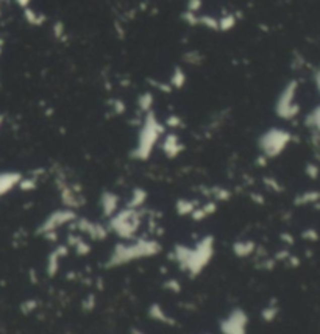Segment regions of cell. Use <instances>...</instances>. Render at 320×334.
<instances>
[{"label":"cell","instance_id":"d4e9b609","mask_svg":"<svg viewBox=\"0 0 320 334\" xmlns=\"http://www.w3.org/2000/svg\"><path fill=\"white\" fill-rule=\"evenodd\" d=\"M25 18L27 21L31 24V25H42L44 21H45V16L42 13H36V11H31L28 8H25Z\"/></svg>","mask_w":320,"mask_h":334},{"label":"cell","instance_id":"4dcf8cb0","mask_svg":"<svg viewBox=\"0 0 320 334\" xmlns=\"http://www.w3.org/2000/svg\"><path fill=\"white\" fill-rule=\"evenodd\" d=\"M303 237L315 241L317 239V233H315V230H305V231H303Z\"/></svg>","mask_w":320,"mask_h":334},{"label":"cell","instance_id":"836d02e7","mask_svg":"<svg viewBox=\"0 0 320 334\" xmlns=\"http://www.w3.org/2000/svg\"><path fill=\"white\" fill-rule=\"evenodd\" d=\"M132 334H146V332L141 331V329H138V328H135V329H132Z\"/></svg>","mask_w":320,"mask_h":334},{"label":"cell","instance_id":"7c38bea8","mask_svg":"<svg viewBox=\"0 0 320 334\" xmlns=\"http://www.w3.org/2000/svg\"><path fill=\"white\" fill-rule=\"evenodd\" d=\"M68 254V247L66 245H59L56 248H53L49 256H47V262H45V267H47V274H49L50 277H55L58 269L61 265V261L66 258Z\"/></svg>","mask_w":320,"mask_h":334},{"label":"cell","instance_id":"484cf974","mask_svg":"<svg viewBox=\"0 0 320 334\" xmlns=\"http://www.w3.org/2000/svg\"><path fill=\"white\" fill-rule=\"evenodd\" d=\"M72 242H74L72 247L78 254H86L91 250V247L85 242L83 237H72Z\"/></svg>","mask_w":320,"mask_h":334},{"label":"cell","instance_id":"f1b7e54d","mask_svg":"<svg viewBox=\"0 0 320 334\" xmlns=\"http://www.w3.org/2000/svg\"><path fill=\"white\" fill-rule=\"evenodd\" d=\"M306 173L309 175L311 178H317V177H318V167H317L315 164H308Z\"/></svg>","mask_w":320,"mask_h":334},{"label":"cell","instance_id":"4316f807","mask_svg":"<svg viewBox=\"0 0 320 334\" xmlns=\"http://www.w3.org/2000/svg\"><path fill=\"white\" fill-rule=\"evenodd\" d=\"M181 123H183V122H181V119H180L178 116H169L164 125L172 126V128H178V126H181Z\"/></svg>","mask_w":320,"mask_h":334},{"label":"cell","instance_id":"9c48e42d","mask_svg":"<svg viewBox=\"0 0 320 334\" xmlns=\"http://www.w3.org/2000/svg\"><path fill=\"white\" fill-rule=\"evenodd\" d=\"M159 149L161 152L167 156V158H177L181 155V152L184 150V146L180 139V136L177 133H164V136L161 138V142H159Z\"/></svg>","mask_w":320,"mask_h":334},{"label":"cell","instance_id":"cb8c5ba5","mask_svg":"<svg viewBox=\"0 0 320 334\" xmlns=\"http://www.w3.org/2000/svg\"><path fill=\"white\" fill-rule=\"evenodd\" d=\"M217 22H219V30L228 31L236 25V18H234L233 13H227V14H223Z\"/></svg>","mask_w":320,"mask_h":334},{"label":"cell","instance_id":"44dd1931","mask_svg":"<svg viewBox=\"0 0 320 334\" xmlns=\"http://www.w3.org/2000/svg\"><path fill=\"white\" fill-rule=\"evenodd\" d=\"M196 208H197V203L192 200H187V198H181L177 202V205H175V210H177L178 216H190Z\"/></svg>","mask_w":320,"mask_h":334},{"label":"cell","instance_id":"d6a6232c","mask_svg":"<svg viewBox=\"0 0 320 334\" xmlns=\"http://www.w3.org/2000/svg\"><path fill=\"white\" fill-rule=\"evenodd\" d=\"M16 2H18L19 7H22V8H28V5H30L31 0H16Z\"/></svg>","mask_w":320,"mask_h":334},{"label":"cell","instance_id":"3957f363","mask_svg":"<svg viewBox=\"0 0 320 334\" xmlns=\"http://www.w3.org/2000/svg\"><path fill=\"white\" fill-rule=\"evenodd\" d=\"M164 133L166 125L156 117L153 111H149V113L144 114L136 138V146L132 152V158L138 161H147L159 146Z\"/></svg>","mask_w":320,"mask_h":334},{"label":"cell","instance_id":"5b68a950","mask_svg":"<svg viewBox=\"0 0 320 334\" xmlns=\"http://www.w3.org/2000/svg\"><path fill=\"white\" fill-rule=\"evenodd\" d=\"M292 142V133L281 126H270L258 138V149L266 160H274L283 155Z\"/></svg>","mask_w":320,"mask_h":334},{"label":"cell","instance_id":"52a82bcc","mask_svg":"<svg viewBox=\"0 0 320 334\" xmlns=\"http://www.w3.org/2000/svg\"><path fill=\"white\" fill-rule=\"evenodd\" d=\"M75 220H77V213L72 208H66V206H64V208L55 210L44 217V220L41 222V225L38 228V234H41L42 237L55 236L58 230L68 227Z\"/></svg>","mask_w":320,"mask_h":334},{"label":"cell","instance_id":"ffe728a7","mask_svg":"<svg viewBox=\"0 0 320 334\" xmlns=\"http://www.w3.org/2000/svg\"><path fill=\"white\" fill-rule=\"evenodd\" d=\"M153 103H155V99L152 92H142L138 97V108L144 114L149 113V111H153Z\"/></svg>","mask_w":320,"mask_h":334},{"label":"cell","instance_id":"ac0fdd59","mask_svg":"<svg viewBox=\"0 0 320 334\" xmlns=\"http://www.w3.org/2000/svg\"><path fill=\"white\" fill-rule=\"evenodd\" d=\"M305 123H306L308 128H311L314 133L320 135V105L314 106L309 111V114L305 119Z\"/></svg>","mask_w":320,"mask_h":334},{"label":"cell","instance_id":"2e32d148","mask_svg":"<svg viewBox=\"0 0 320 334\" xmlns=\"http://www.w3.org/2000/svg\"><path fill=\"white\" fill-rule=\"evenodd\" d=\"M147 198H149V194L146 189L135 187L130 194V198H128V202L125 203V206H130V208H144Z\"/></svg>","mask_w":320,"mask_h":334},{"label":"cell","instance_id":"83f0119b","mask_svg":"<svg viewBox=\"0 0 320 334\" xmlns=\"http://www.w3.org/2000/svg\"><path fill=\"white\" fill-rule=\"evenodd\" d=\"M200 7H202V0H190L189 5H187V11L197 14V11L200 10Z\"/></svg>","mask_w":320,"mask_h":334},{"label":"cell","instance_id":"603a6c76","mask_svg":"<svg viewBox=\"0 0 320 334\" xmlns=\"http://www.w3.org/2000/svg\"><path fill=\"white\" fill-rule=\"evenodd\" d=\"M280 314V308L275 303L267 305L263 311H261V317L264 319V322H274L277 319V315Z\"/></svg>","mask_w":320,"mask_h":334},{"label":"cell","instance_id":"7402d4cb","mask_svg":"<svg viewBox=\"0 0 320 334\" xmlns=\"http://www.w3.org/2000/svg\"><path fill=\"white\" fill-rule=\"evenodd\" d=\"M186 83V74L181 68H175L170 77V88L181 89Z\"/></svg>","mask_w":320,"mask_h":334},{"label":"cell","instance_id":"4fadbf2b","mask_svg":"<svg viewBox=\"0 0 320 334\" xmlns=\"http://www.w3.org/2000/svg\"><path fill=\"white\" fill-rule=\"evenodd\" d=\"M22 180V175L18 172H7V173H0V195H4L10 192L11 189H14Z\"/></svg>","mask_w":320,"mask_h":334},{"label":"cell","instance_id":"1f68e13d","mask_svg":"<svg viewBox=\"0 0 320 334\" xmlns=\"http://www.w3.org/2000/svg\"><path fill=\"white\" fill-rule=\"evenodd\" d=\"M166 288H169V289H175V292H178V291H180V284L177 283V280H170V281H167Z\"/></svg>","mask_w":320,"mask_h":334},{"label":"cell","instance_id":"9a60e30c","mask_svg":"<svg viewBox=\"0 0 320 334\" xmlns=\"http://www.w3.org/2000/svg\"><path fill=\"white\" fill-rule=\"evenodd\" d=\"M149 315L152 317L155 322H159V323H163V325H173L175 323V320L167 314V311L161 305H158V303H153L149 308Z\"/></svg>","mask_w":320,"mask_h":334},{"label":"cell","instance_id":"5bb4252c","mask_svg":"<svg viewBox=\"0 0 320 334\" xmlns=\"http://www.w3.org/2000/svg\"><path fill=\"white\" fill-rule=\"evenodd\" d=\"M231 250L237 258H248L256 251V242L251 239H239L233 242Z\"/></svg>","mask_w":320,"mask_h":334},{"label":"cell","instance_id":"8fae6325","mask_svg":"<svg viewBox=\"0 0 320 334\" xmlns=\"http://www.w3.org/2000/svg\"><path fill=\"white\" fill-rule=\"evenodd\" d=\"M100 205V213L105 219H109L113 214H116L122 206H120V197L116 192H111V190H105L102 192L99 198Z\"/></svg>","mask_w":320,"mask_h":334},{"label":"cell","instance_id":"f546056e","mask_svg":"<svg viewBox=\"0 0 320 334\" xmlns=\"http://www.w3.org/2000/svg\"><path fill=\"white\" fill-rule=\"evenodd\" d=\"M314 85H315V89H317V92L320 95V66L314 72Z\"/></svg>","mask_w":320,"mask_h":334},{"label":"cell","instance_id":"8992f818","mask_svg":"<svg viewBox=\"0 0 320 334\" xmlns=\"http://www.w3.org/2000/svg\"><path fill=\"white\" fill-rule=\"evenodd\" d=\"M298 82L289 80L280 91L275 100V114L283 120H292L300 114V103L297 102Z\"/></svg>","mask_w":320,"mask_h":334},{"label":"cell","instance_id":"ba28073f","mask_svg":"<svg viewBox=\"0 0 320 334\" xmlns=\"http://www.w3.org/2000/svg\"><path fill=\"white\" fill-rule=\"evenodd\" d=\"M222 334H247L248 314L242 308H233L219 323Z\"/></svg>","mask_w":320,"mask_h":334},{"label":"cell","instance_id":"7a4b0ae2","mask_svg":"<svg viewBox=\"0 0 320 334\" xmlns=\"http://www.w3.org/2000/svg\"><path fill=\"white\" fill-rule=\"evenodd\" d=\"M161 251V245L156 239L150 237H135L132 241L117 242L106 259V267L116 269L142 259L153 258Z\"/></svg>","mask_w":320,"mask_h":334},{"label":"cell","instance_id":"e0dca14e","mask_svg":"<svg viewBox=\"0 0 320 334\" xmlns=\"http://www.w3.org/2000/svg\"><path fill=\"white\" fill-rule=\"evenodd\" d=\"M214 211H216V203H214V202L202 205V206L197 205V208L194 210V213L190 214V217H192V220H196V222H202V220H205L208 216H211Z\"/></svg>","mask_w":320,"mask_h":334},{"label":"cell","instance_id":"d6986e66","mask_svg":"<svg viewBox=\"0 0 320 334\" xmlns=\"http://www.w3.org/2000/svg\"><path fill=\"white\" fill-rule=\"evenodd\" d=\"M320 200V192L318 190H308V192H301L295 197V205L298 206H308L314 205Z\"/></svg>","mask_w":320,"mask_h":334},{"label":"cell","instance_id":"30bf717a","mask_svg":"<svg viewBox=\"0 0 320 334\" xmlns=\"http://www.w3.org/2000/svg\"><path fill=\"white\" fill-rule=\"evenodd\" d=\"M77 228L94 241H103L109 234L108 227H103L102 224H97V222H92L88 219H77Z\"/></svg>","mask_w":320,"mask_h":334},{"label":"cell","instance_id":"6da1fadb","mask_svg":"<svg viewBox=\"0 0 320 334\" xmlns=\"http://www.w3.org/2000/svg\"><path fill=\"white\" fill-rule=\"evenodd\" d=\"M214 236L206 234L200 237L194 245L177 244L172 250V259L177 262V265L187 277L194 278L199 277L210 265V262L214 258Z\"/></svg>","mask_w":320,"mask_h":334},{"label":"cell","instance_id":"277c9868","mask_svg":"<svg viewBox=\"0 0 320 334\" xmlns=\"http://www.w3.org/2000/svg\"><path fill=\"white\" fill-rule=\"evenodd\" d=\"M144 213L142 208H130V206H122V208L108 219V231L116 234L122 241H132L138 237L139 230L142 227Z\"/></svg>","mask_w":320,"mask_h":334}]
</instances>
